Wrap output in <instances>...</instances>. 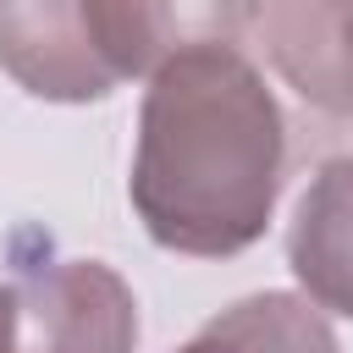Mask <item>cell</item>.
Segmentation results:
<instances>
[{"mask_svg":"<svg viewBox=\"0 0 353 353\" xmlns=\"http://www.w3.org/2000/svg\"><path fill=\"white\" fill-rule=\"evenodd\" d=\"M287 171V121L237 39H182L143 88L132 210L143 232L193 259L265 237Z\"/></svg>","mask_w":353,"mask_h":353,"instance_id":"obj_1","label":"cell"},{"mask_svg":"<svg viewBox=\"0 0 353 353\" xmlns=\"http://www.w3.org/2000/svg\"><path fill=\"white\" fill-rule=\"evenodd\" d=\"M176 11L143 0H39L0 6V72L33 99H105L176 50Z\"/></svg>","mask_w":353,"mask_h":353,"instance_id":"obj_2","label":"cell"},{"mask_svg":"<svg viewBox=\"0 0 353 353\" xmlns=\"http://www.w3.org/2000/svg\"><path fill=\"white\" fill-rule=\"evenodd\" d=\"M138 298L105 259H39L0 281V353H132Z\"/></svg>","mask_w":353,"mask_h":353,"instance_id":"obj_3","label":"cell"},{"mask_svg":"<svg viewBox=\"0 0 353 353\" xmlns=\"http://www.w3.org/2000/svg\"><path fill=\"white\" fill-rule=\"evenodd\" d=\"M226 28L248 33L281 83L331 121H353V6L331 0H265L221 11Z\"/></svg>","mask_w":353,"mask_h":353,"instance_id":"obj_4","label":"cell"},{"mask_svg":"<svg viewBox=\"0 0 353 353\" xmlns=\"http://www.w3.org/2000/svg\"><path fill=\"white\" fill-rule=\"evenodd\" d=\"M287 265L314 309L353 320V154H336L309 176L292 210Z\"/></svg>","mask_w":353,"mask_h":353,"instance_id":"obj_5","label":"cell"},{"mask_svg":"<svg viewBox=\"0 0 353 353\" xmlns=\"http://www.w3.org/2000/svg\"><path fill=\"white\" fill-rule=\"evenodd\" d=\"M176 353H336V331L298 292H254L204 320Z\"/></svg>","mask_w":353,"mask_h":353,"instance_id":"obj_6","label":"cell"}]
</instances>
